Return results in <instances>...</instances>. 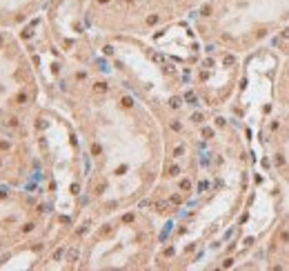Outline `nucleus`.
I'll use <instances>...</instances> for the list:
<instances>
[{"instance_id":"f257e3e1","label":"nucleus","mask_w":289,"mask_h":271,"mask_svg":"<svg viewBox=\"0 0 289 271\" xmlns=\"http://www.w3.org/2000/svg\"><path fill=\"white\" fill-rule=\"evenodd\" d=\"M223 62H225V65H233L236 60H233V56H225V60H223Z\"/></svg>"}]
</instances>
